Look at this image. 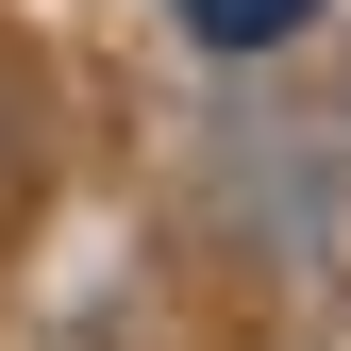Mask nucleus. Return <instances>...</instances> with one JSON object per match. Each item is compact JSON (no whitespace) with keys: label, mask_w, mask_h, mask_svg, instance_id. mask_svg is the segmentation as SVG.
I'll return each mask as SVG.
<instances>
[{"label":"nucleus","mask_w":351,"mask_h":351,"mask_svg":"<svg viewBox=\"0 0 351 351\" xmlns=\"http://www.w3.org/2000/svg\"><path fill=\"white\" fill-rule=\"evenodd\" d=\"M301 17H318V0H184V34H217V51H285Z\"/></svg>","instance_id":"obj_1"}]
</instances>
